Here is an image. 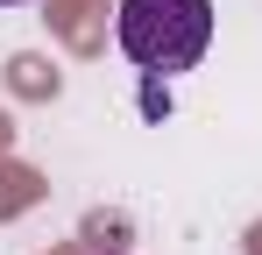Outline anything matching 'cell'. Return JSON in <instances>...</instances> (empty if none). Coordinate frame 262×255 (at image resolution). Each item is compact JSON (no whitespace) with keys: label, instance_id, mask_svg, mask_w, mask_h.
Here are the masks:
<instances>
[{"label":"cell","instance_id":"1","mask_svg":"<svg viewBox=\"0 0 262 255\" xmlns=\"http://www.w3.org/2000/svg\"><path fill=\"white\" fill-rule=\"evenodd\" d=\"M114 36L128 50V64L156 71V78L191 71L213 42V0H121Z\"/></svg>","mask_w":262,"mask_h":255},{"label":"cell","instance_id":"2","mask_svg":"<svg viewBox=\"0 0 262 255\" xmlns=\"http://www.w3.org/2000/svg\"><path fill=\"white\" fill-rule=\"evenodd\" d=\"M0 7H21V0H0Z\"/></svg>","mask_w":262,"mask_h":255}]
</instances>
